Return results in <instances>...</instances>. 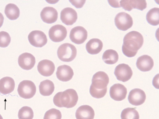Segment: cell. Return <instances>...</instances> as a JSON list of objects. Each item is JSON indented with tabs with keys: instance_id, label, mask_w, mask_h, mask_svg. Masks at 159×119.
<instances>
[{
	"instance_id": "6da1fadb",
	"label": "cell",
	"mask_w": 159,
	"mask_h": 119,
	"mask_svg": "<svg viewBox=\"0 0 159 119\" xmlns=\"http://www.w3.org/2000/svg\"><path fill=\"white\" fill-rule=\"evenodd\" d=\"M143 42V37L141 33L135 31L129 32L123 40L122 47L123 54L129 58L135 56L142 46Z\"/></svg>"
},
{
	"instance_id": "7a4b0ae2",
	"label": "cell",
	"mask_w": 159,
	"mask_h": 119,
	"mask_svg": "<svg viewBox=\"0 0 159 119\" xmlns=\"http://www.w3.org/2000/svg\"><path fill=\"white\" fill-rule=\"evenodd\" d=\"M107 74L103 71L97 72L93 75L92 84L89 88V93L93 98L101 99L105 96L109 83Z\"/></svg>"
},
{
	"instance_id": "3957f363",
	"label": "cell",
	"mask_w": 159,
	"mask_h": 119,
	"mask_svg": "<svg viewBox=\"0 0 159 119\" xmlns=\"http://www.w3.org/2000/svg\"><path fill=\"white\" fill-rule=\"evenodd\" d=\"M78 100V94L75 90L71 89L57 93L53 98V104L56 106L67 108L74 107Z\"/></svg>"
},
{
	"instance_id": "277c9868",
	"label": "cell",
	"mask_w": 159,
	"mask_h": 119,
	"mask_svg": "<svg viewBox=\"0 0 159 119\" xmlns=\"http://www.w3.org/2000/svg\"><path fill=\"white\" fill-rule=\"evenodd\" d=\"M57 53L58 58L61 61L70 62L76 56L77 49L74 45L70 43H63L58 47Z\"/></svg>"
},
{
	"instance_id": "5b68a950",
	"label": "cell",
	"mask_w": 159,
	"mask_h": 119,
	"mask_svg": "<svg viewBox=\"0 0 159 119\" xmlns=\"http://www.w3.org/2000/svg\"><path fill=\"white\" fill-rule=\"evenodd\" d=\"M17 92L20 97L24 99H31L35 95L36 86L31 81H22L19 84Z\"/></svg>"
},
{
	"instance_id": "8992f818",
	"label": "cell",
	"mask_w": 159,
	"mask_h": 119,
	"mask_svg": "<svg viewBox=\"0 0 159 119\" xmlns=\"http://www.w3.org/2000/svg\"><path fill=\"white\" fill-rule=\"evenodd\" d=\"M117 28L120 30L125 31L131 28L133 24V20L131 16L125 12L117 14L114 19Z\"/></svg>"
},
{
	"instance_id": "52a82bcc",
	"label": "cell",
	"mask_w": 159,
	"mask_h": 119,
	"mask_svg": "<svg viewBox=\"0 0 159 119\" xmlns=\"http://www.w3.org/2000/svg\"><path fill=\"white\" fill-rule=\"evenodd\" d=\"M67 31L64 26L57 24L52 26L49 30L48 35L52 42L58 43L64 40L67 37Z\"/></svg>"
},
{
	"instance_id": "ba28073f",
	"label": "cell",
	"mask_w": 159,
	"mask_h": 119,
	"mask_svg": "<svg viewBox=\"0 0 159 119\" xmlns=\"http://www.w3.org/2000/svg\"><path fill=\"white\" fill-rule=\"evenodd\" d=\"M114 74L117 80L125 82L131 79L133 71L128 64L122 63L116 67Z\"/></svg>"
},
{
	"instance_id": "9c48e42d",
	"label": "cell",
	"mask_w": 159,
	"mask_h": 119,
	"mask_svg": "<svg viewBox=\"0 0 159 119\" xmlns=\"http://www.w3.org/2000/svg\"><path fill=\"white\" fill-rule=\"evenodd\" d=\"M88 32L81 26H77L72 29L70 33V38L73 43L81 44L88 38Z\"/></svg>"
},
{
	"instance_id": "30bf717a",
	"label": "cell",
	"mask_w": 159,
	"mask_h": 119,
	"mask_svg": "<svg viewBox=\"0 0 159 119\" xmlns=\"http://www.w3.org/2000/svg\"><path fill=\"white\" fill-rule=\"evenodd\" d=\"M28 39L31 45L37 48H42L47 43V36L41 31H32L28 35Z\"/></svg>"
},
{
	"instance_id": "8fae6325",
	"label": "cell",
	"mask_w": 159,
	"mask_h": 119,
	"mask_svg": "<svg viewBox=\"0 0 159 119\" xmlns=\"http://www.w3.org/2000/svg\"><path fill=\"white\" fill-rule=\"evenodd\" d=\"M146 98V94L143 90L140 89H134L129 92L128 99L131 105L139 106L145 102Z\"/></svg>"
},
{
	"instance_id": "7c38bea8",
	"label": "cell",
	"mask_w": 159,
	"mask_h": 119,
	"mask_svg": "<svg viewBox=\"0 0 159 119\" xmlns=\"http://www.w3.org/2000/svg\"><path fill=\"white\" fill-rule=\"evenodd\" d=\"M127 90L123 84H116L111 87L109 94L111 98L116 101H122L126 98Z\"/></svg>"
},
{
	"instance_id": "4fadbf2b",
	"label": "cell",
	"mask_w": 159,
	"mask_h": 119,
	"mask_svg": "<svg viewBox=\"0 0 159 119\" xmlns=\"http://www.w3.org/2000/svg\"><path fill=\"white\" fill-rule=\"evenodd\" d=\"M61 20L62 22L66 25H72L76 22L78 19L77 12L71 7H66L61 11Z\"/></svg>"
},
{
	"instance_id": "5bb4252c",
	"label": "cell",
	"mask_w": 159,
	"mask_h": 119,
	"mask_svg": "<svg viewBox=\"0 0 159 119\" xmlns=\"http://www.w3.org/2000/svg\"><path fill=\"white\" fill-rule=\"evenodd\" d=\"M18 63L22 69L29 70L33 68L35 64V58L31 53H23L19 56Z\"/></svg>"
},
{
	"instance_id": "9a60e30c",
	"label": "cell",
	"mask_w": 159,
	"mask_h": 119,
	"mask_svg": "<svg viewBox=\"0 0 159 119\" xmlns=\"http://www.w3.org/2000/svg\"><path fill=\"white\" fill-rule=\"evenodd\" d=\"M120 7H122L125 11H130L133 9L143 11L146 8L147 3L145 1L139 0H125L120 1Z\"/></svg>"
},
{
	"instance_id": "2e32d148",
	"label": "cell",
	"mask_w": 159,
	"mask_h": 119,
	"mask_svg": "<svg viewBox=\"0 0 159 119\" xmlns=\"http://www.w3.org/2000/svg\"><path fill=\"white\" fill-rule=\"evenodd\" d=\"M55 69L54 64L52 61L43 60L39 63L37 70L41 75L44 77L51 76Z\"/></svg>"
},
{
	"instance_id": "e0dca14e",
	"label": "cell",
	"mask_w": 159,
	"mask_h": 119,
	"mask_svg": "<svg viewBox=\"0 0 159 119\" xmlns=\"http://www.w3.org/2000/svg\"><path fill=\"white\" fill-rule=\"evenodd\" d=\"M40 17L45 23L52 24L55 22L58 19V13L57 10L53 7H46L41 11Z\"/></svg>"
},
{
	"instance_id": "ac0fdd59",
	"label": "cell",
	"mask_w": 159,
	"mask_h": 119,
	"mask_svg": "<svg viewBox=\"0 0 159 119\" xmlns=\"http://www.w3.org/2000/svg\"><path fill=\"white\" fill-rule=\"evenodd\" d=\"M56 75L57 79L61 81L66 82L72 79L74 73L70 66L64 64L60 66L57 68Z\"/></svg>"
},
{
	"instance_id": "d6986e66",
	"label": "cell",
	"mask_w": 159,
	"mask_h": 119,
	"mask_svg": "<svg viewBox=\"0 0 159 119\" xmlns=\"http://www.w3.org/2000/svg\"><path fill=\"white\" fill-rule=\"evenodd\" d=\"M136 66L141 71L145 72L151 70L154 66V61L150 56L143 55L138 58Z\"/></svg>"
},
{
	"instance_id": "ffe728a7",
	"label": "cell",
	"mask_w": 159,
	"mask_h": 119,
	"mask_svg": "<svg viewBox=\"0 0 159 119\" xmlns=\"http://www.w3.org/2000/svg\"><path fill=\"white\" fill-rule=\"evenodd\" d=\"M95 113L91 107L83 105L78 108L75 112L76 119H94Z\"/></svg>"
},
{
	"instance_id": "44dd1931",
	"label": "cell",
	"mask_w": 159,
	"mask_h": 119,
	"mask_svg": "<svg viewBox=\"0 0 159 119\" xmlns=\"http://www.w3.org/2000/svg\"><path fill=\"white\" fill-rule=\"evenodd\" d=\"M15 88L14 80L11 77H4L0 79V93L1 94H9L14 90Z\"/></svg>"
},
{
	"instance_id": "7402d4cb",
	"label": "cell",
	"mask_w": 159,
	"mask_h": 119,
	"mask_svg": "<svg viewBox=\"0 0 159 119\" xmlns=\"http://www.w3.org/2000/svg\"><path fill=\"white\" fill-rule=\"evenodd\" d=\"M103 46V43L98 38L89 40L86 45V49L89 54L96 55L100 53Z\"/></svg>"
},
{
	"instance_id": "603a6c76",
	"label": "cell",
	"mask_w": 159,
	"mask_h": 119,
	"mask_svg": "<svg viewBox=\"0 0 159 119\" xmlns=\"http://www.w3.org/2000/svg\"><path fill=\"white\" fill-rule=\"evenodd\" d=\"M54 89V84L48 79L41 82L39 86V92L43 96H50L53 94Z\"/></svg>"
},
{
	"instance_id": "cb8c5ba5",
	"label": "cell",
	"mask_w": 159,
	"mask_h": 119,
	"mask_svg": "<svg viewBox=\"0 0 159 119\" xmlns=\"http://www.w3.org/2000/svg\"><path fill=\"white\" fill-rule=\"evenodd\" d=\"M5 15L9 19L11 20H17L19 17V8L13 3H9L6 5L5 9Z\"/></svg>"
},
{
	"instance_id": "d4e9b609",
	"label": "cell",
	"mask_w": 159,
	"mask_h": 119,
	"mask_svg": "<svg viewBox=\"0 0 159 119\" xmlns=\"http://www.w3.org/2000/svg\"><path fill=\"white\" fill-rule=\"evenodd\" d=\"M103 61L108 64H115L119 60V55L116 51L112 49L107 50L103 53Z\"/></svg>"
},
{
	"instance_id": "484cf974",
	"label": "cell",
	"mask_w": 159,
	"mask_h": 119,
	"mask_svg": "<svg viewBox=\"0 0 159 119\" xmlns=\"http://www.w3.org/2000/svg\"><path fill=\"white\" fill-rule=\"evenodd\" d=\"M146 20L148 23L152 26L159 24V8L154 7L150 9L146 15Z\"/></svg>"
},
{
	"instance_id": "4316f807",
	"label": "cell",
	"mask_w": 159,
	"mask_h": 119,
	"mask_svg": "<svg viewBox=\"0 0 159 119\" xmlns=\"http://www.w3.org/2000/svg\"><path fill=\"white\" fill-rule=\"evenodd\" d=\"M120 117L121 119H139L140 116L135 108H127L122 111Z\"/></svg>"
},
{
	"instance_id": "83f0119b",
	"label": "cell",
	"mask_w": 159,
	"mask_h": 119,
	"mask_svg": "<svg viewBox=\"0 0 159 119\" xmlns=\"http://www.w3.org/2000/svg\"><path fill=\"white\" fill-rule=\"evenodd\" d=\"M18 117L19 119H33V110L29 107L24 106L19 110Z\"/></svg>"
},
{
	"instance_id": "f1b7e54d",
	"label": "cell",
	"mask_w": 159,
	"mask_h": 119,
	"mask_svg": "<svg viewBox=\"0 0 159 119\" xmlns=\"http://www.w3.org/2000/svg\"><path fill=\"white\" fill-rule=\"evenodd\" d=\"M61 118L62 114L60 110L52 108L46 112L43 119H61Z\"/></svg>"
},
{
	"instance_id": "f546056e",
	"label": "cell",
	"mask_w": 159,
	"mask_h": 119,
	"mask_svg": "<svg viewBox=\"0 0 159 119\" xmlns=\"http://www.w3.org/2000/svg\"><path fill=\"white\" fill-rule=\"evenodd\" d=\"M11 42L9 34L5 31L0 32V47L6 48L8 46Z\"/></svg>"
},
{
	"instance_id": "4dcf8cb0",
	"label": "cell",
	"mask_w": 159,
	"mask_h": 119,
	"mask_svg": "<svg viewBox=\"0 0 159 119\" xmlns=\"http://www.w3.org/2000/svg\"><path fill=\"white\" fill-rule=\"evenodd\" d=\"M73 6L77 8H81L84 6L85 1H69Z\"/></svg>"
},
{
	"instance_id": "1f68e13d",
	"label": "cell",
	"mask_w": 159,
	"mask_h": 119,
	"mask_svg": "<svg viewBox=\"0 0 159 119\" xmlns=\"http://www.w3.org/2000/svg\"><path fill=\"white\" fill-rule=\"evenodd\" d=\"M108 2L111 6L114 8H119V7H120L119 3L120 1H108Z\"/></svg>"
},
{
	"instance_id": "d6a6232c",
	"label": "cell",
	"mask_w": 159,
	"mask_h": 119,
	"mask_svg": "<svg viewBox=\"0 0 159 119\" xmlns=\"http://www.w3.org/2000/svg\"><path fill=\"white\" fill-rule=\"evenodd\" d=\"M4 17L2 14L0 12V28L2 27L4 22Z\"/></svg>"
},
{
	"instance_id": "836d02e7",
	"label": "cell",
	"mask_w": 159,
	"mask_h": 119,
	"mask_svg": "<svg viewBox=\"0 0 159 119\" xmlns=\"http://www.w3.org/2000/svg\"><path fill=\"white\" fill-rule=\"evenodd\" d=\"M0 119H3V118H2V116H1V114H0Z\"/></svg>"
}]
</instances>
